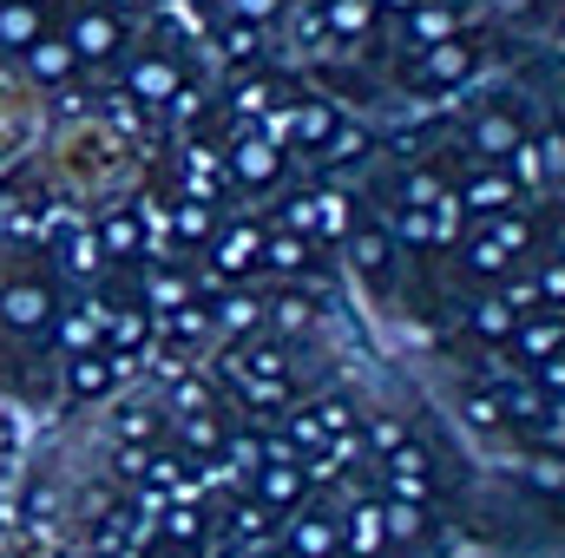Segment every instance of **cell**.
I'll return each mask as SVG.
<instances>
[{
	"mask_svg": "<svg viewBox=\"0 0 565 558\" xmlns=\"http://www.w3.org/2000/svg\"><path fill=\"white\" fill-rule=\"evenodd\" d=\"M119 375H132V355H99V348H79V355L66 362V388H73L79 401L113 395V382H119Z\"/></svg>",
	"mask_w": 565,
	"mask_h": 558,
	"instance_id": "obj_1",
	"label": "cell"
},
{
	"mask_svg": "<svg viewBox=\"0 0 565 558\" xmlns=\"http://www.w3.org/2000/svg\"><path fill=\"white\" fill-rule=\"evenodd\" d=\"M467 73H473V46H467L460 33H447V40L427 46V60L415 66V86H454V79H467Z\"/></svg>",
	"mask_w": 565,
	"mask_h": 558,
	"instance_id": "obj_2",
	"label": "cell"
},
{
	"mask_svg": "<svg viewBox=\"0 0 565 558\" xmlns=\"http://www.w3.org/2000/svg\"><path fill=\"white\" fill-rule=\"evenodd\" d=\"M454 204L473 211V217H493V211H513V204H520V184H513L507 171H480V178H467V191H460Z\"/></svg>",
	"mask_w": 565,
	"mask_h": 558,
	"instance_id": "obj_3",
	"label": "cell"
},
{
	"mask_svg": "<svg viewBox=\"0 0 565 558\" xmlns=\"http://www.w3.org/2000/svg\"><path fill=\"white\" fill-rule=\"evenodd\" d=\"M0 315H7L13 329H46V322H53V289H46V282H7Z\"/></svg>",
	"mask_w": 565,
	"mask_h": 558,
	"instance_id": "obj_4",
	"label": "cell"
},
{
	"mask_svg": "<svg viewBox=\"0 0 565 558\" xmlns=\"http://www.w3.org/2000/svg\"><path fill=\"white\" fill-rule=\"evenodd\" d=\"M257 250H264V230H257V224H237V230H224V237L211 244V270H217V277H244V270L257 264Z\"/></svg>",
	"mask_w": 565,
	"mask_h": 558,
	"instance_id": "obj_5",
	"label": "cell"
},
{
	"mask_svg": "<svg viewBox=\"0 0 565 558\" xmlns=\"http://www.w3.org/2000/svg\"><path fill=\"white\" fill-rule=\"evenodd\" d=\"M342 552V526L329 513H302L289 526V558H335Z\"/></svg>",
	"mask_w": 565,
	"mask_h": 558,
	"instance_id": "obj_6",
	"label": "cell"
},
{
	"mask_svg": "<svg viewBox=\"0 0 565 558\" xmlns=\"http://www.w3.org/2000/svg\"><path fill=\"white\" fill-rule=\"evenodd\" d=\"M231 171H237L244 184H257V191H264V184H277V178H282V151L270 139H244L237 151H231Z\"/></svg>",
	"mask_w": 565,
	"mask_h": 558,
	"instance_id": "obj_7",
	"label": "cell"
},
{
	"mask_svg": "<svg viewBox=\"0 0 565 558\" xmlns=\"http://www.w3.org/2000/svg\"><path fill=\"white\" fill-rule=\"evenodd\" d=\"M66 40H73L79 60H106V53H119V20L113 13H79Z\"/></svg>",
	"mask_w": 565,
	"mask_h": 558,
	"instance_id": "obj_8",
	"label": "cell"
},
{
	"mask_svg": "<svg viewBox=\"0 0 565 558\" xmlns=\"http://www.w3.org/2000/svg\"><path fill=\"white\" fill-rule=\"evenodd\" d=\"M26 66H33V79H46V86H60L73 66H79V53H73V40H53V33H40L33 46H26Z\"/></svg>",
	"mask_w": 565,
	"mask_h": 558,
	"instance_id": "obj_9",
	"label": "cell"
},
{
	"mask_svg": "<svg viewBox=\"0 0 565 558\" xmlns=\"http://www.w3.org/2000/svg\"><path fill=\"white\" fill-rule=\"evenodd\" d=\"M40 33H46V20H40V7H33V0H0V46L26 53Z\"/></svg>",
	"mask_w": 565,
	"mask_h": 558,
	"instance_id": "obj_10",
	"label": "cell"
},
{
	"mask_svg": "<svg viewBox=\"0 0 565 558\" xmlns=\"http://www.w3.org/2000/svg\"><path fill=\"white\" fill-rule=\"evenodd\" d=\"M454 33V7L447 0H415L408 7V40L415 46H434V40H447Z\"/></svg>",
	"mask_w": 565,
	"mask_h": 558,
	"instance_id": "obj_11",
	"label": "cell"
},
{
	"mask_svg": "<svg viewBox=\"0 0 565 558\" xmlns=\"http://www.w3.org/2000/svg\"><path fill=\"white\" fill-rule=\"evenodd\" d=\"M171 93H178V66H171V60H139V66H132V99L158 106V99H171Z\"/></svg>",
	"mask_w": 565,
	"mask_h": 558,
	"instance_id": "obj_12",
	"label": "cell"
},
{
	"mask_svg": "<svg viewBox=\"0 0 565 558\" xmlns=\"http://www.w3.org/2000/svg\"><path fill=\"white\" fill-rule=\"evenodd\" d=\"M178 440H184V453H217L224 447V420L211 408H191V415H178Z\"/></svg>",
	"mask_w": 565,
	"mask_h": 558,
	"instance_id": "obj_13",
	"label": "cell"
},
{
	"mask_svg": "<svg viewBox=\"0 0 565 558\" xmlns=\"http://www.w3.org/2000/svg\"><path fill=\"white\" fill-rule=\"evenodd\" d=\"M322 20H329V33H342V40H362V33L375 26V0H322Z\"/></svg>",
	"mask_w": 565,
	"mask_h": 558,
	"instance_id": "obj_14",
	"label": "cell"
},
{
	"mask_svg": "<svg viewBox=\"0 0 565 558\" xmlns=\"http://www.w3.org/2000/svg\"><path fill=\"white\" fill-rule=\"evenodd\" d=\"M473 144H480L487 158H507V151L520 144V119H513V112H480V119H473Z\"/></svg>",
	"mask_w": 565,
	"mask_h": 558,
	"instance_id": "obj_15",
	"label": "cell"
},
{
	"mask_svg": "<svg viewBox=\"0 0 565 558\" xmlns=\"http://www.w3.org/2000/svg\"><path fill=\"white\" fill-rule=\"evenodd\" d=\"M422 533H427V513H422V506H408V500H382V539L415 546Z\"/></svg>",
	"mask_w": 565,
	"mask_h": 558,
	"instance_id": "obj_16",
	"label": "cell"
},
{
	"mask_svg": "<svg viewBox=\"0 0 565 558\" xmlns=\"http://www.w3.org/2000/svg\"><path fill=\"white\" fill-rule=\"evenodd\" d=\"M513 348H520V362L553 355V348H559V315L546 309V322H513Z\"/></svg>",
	"mask_w": 565,
	"mask_h": 558,
	"instance_id": "obj_17",
	"label": "cell"
},
{
	"mask_svg": "<svg viewBox=\"0 0 565 558\" xmlns=\"http://www.w3.org/2000/svg\"><path fill=\"white\" fill-rule=\"evenodd\" d=\"M99 329L113 335V348H119V355H139L145 335H151V315H145V309H113V315H106Z\"/></svg>",
	"mask_w": 565,
	"mask_h": 558,
	"instance_id": "obj_18",
	"label": "cell"
},
{
	"mask_svg": "<svg viewBox=\"0 0 565 558\" xmlns=\"http://www.w3.org/2000/svg\"><path fill=\"white\" fill-rule=\"evenodd\" d=\"M316 230H322V237H349V230H355V197L316 191Z\"/></svg>",
	"mask_w": 565,
	"mask_h": 558,
	"instance_id": "obj_19",
	"label": "cell"
},
{
	"mask_svg": "<svg viewBox=\"0 0 565 558\" xmlns=\"http://www.w3.org/2000/svg\"><path fill=\"white\" fill-rule=\"evenodd\" d=\"M349 546H355V558H382V506H355L349 513Z\"/></svg>",
	"mask_w": 565,
	"mask_h": 558,
	"instance_id": "obj_20",
	"label": "cell"
},
{
	"mask_svg": "<svg viewBox=\"0 0 565 558\" xmlns=\"http://www.w3.org/2000/svg\"><path fill=\"white\" fill-rule=\"evenodd\" d=\"M270 270H282V277H302L309 270V250H302V237L296 230H282V237H264V250H257Z\"/></svg>",
	"mask_w": 565,
	"mask_h": 558,
	"instance_id": "obj_21",
	"label": "cell"
},
{
	"mask_svg": "<svg viewBox=\"0 0 565 558\" xmlns=\"http://www.w3.org/2000/svg\"><path fill=\"white\" fill-rule=\"evenodd\" d=\"M211 322H217L224 335H250V329L264 322V302H257V296H231V302H224V309H217Z\"/></svg>",
	"mask_w": 565,
	"mask_h": 558,
	"instance_id": "obj_22",
	"label": "cell"
},
{
	"mask_svg": "<svg viewBox=\"0 0 565 558\" xmlns=\"http://www.w3.org/2000/svg\"><path fill=\"white\" fill-rule=\"evenodd\" d=\"M467 270H473V277H507V270H513V257H507V250L480 230V237L467 244Z\"/></svg>",
	"mask_w": 565,
	"mask_h": 558,
	"instance_id": "obj_23",
	"label": "cell"
},
{
	"mask_svg": "<svg viewBox=\"0 0 565 558\" xmlns=\"http://www.w3.org/2000/svg\"><path fill=\"white\" fill-rule=\"evenodd\" d=\"M513 322H520V315L507 309V296H500V302H480V309L467 315V329H473V335H487V342H500V335H513Z\"/></svg>",
	"mask_w": 565,
	"mask_h": 558,
	"instance_id": "obj_24",
	"label": "cell"
},
{
	"mask_svg": "<svg viewBox=\"0 0 565 558\" xmlns=\"http://www.w3.org/2000/svg\"><path fill=\"white\" fill-rule=\"evenodd\" d=\"M145 296H151V309H178V302H191V282L178 277V270H151Z\"/></svg>",
	"mask_w": 565,
	"mask_h": 558,
	"instance_id": "obj_25",
	"label": "cell"
},
{
	"mask_svg": "<svg viewBox=\"0 0 565 558\" xmlns=\"http://www.w3.org/2000/svg\"><path fill=\"white\" fill-rule=\"evenodd\" d=\"M500 408H507V415H513V420H526V427H540V420L553 415L559 401H540L533 388H507V395H500Z\"/></svg>",
	"mask_w": 565,
	"mask_h": 558,
	"instance_id": "obj_26",
	"label": "cell"
},
{
	"mask_svg": "<svg viewBox=\"0 0 565 558\" xmlns=\"http://www.w3.org/2000/svg\"><path fill=\"white\" fill-rule=\"evenodd\" d=\"M487 237H493V244H500L507 257H520V250L533 244V230H526L520 217H507V211H493V217H487Z\"/></svg>",
	"mask_w": 565,
	"mask_h": 558,
	"instance_id": "obj_27",
	"label": "cell"
},
{
	"mask_svg": "<svg viewBox=\"0 0 565 558\" xmlns=\"http://www.w3.org/2000/svg\"><path fill=\"white\" fill-rule=\"evenodd\" d=\"M224 447H231V466H224V473H257V466H264V453H270L257 433H224Z\"/></svg>",
	"mask_w": 565,
	"mask_h": 558,
	"instance_id": "obj_28",
	"label": "cell"
},
{
	"mask_svg": "<svg viewBox=\"0 0 565 558\" xmlns=\"http://www.w3.org/2000/svg\"><path fill=\"white\" fill-rule=\"evenodd\" d=\"M362 151H369V132L362 126H329V151H322L329 164H355Z\"/></svg>",
	"mask_w": 565,
	"mask_h": 558,
	"instance_id": "obj_29",
	"label": "cell"
},
{
	"mask_svg": "<svg viewBox=\"0 0 565 558\" xmlns=\"http://www.w3.org/2000/svg\"><path fill=\"white\" fill-rule=\"evenodd\" d=\"M99 264H106V257H99V237H73V250H66V257H60V270H66V277H99Z\"/></svg>",
	"mask_w": 565,
	"mask_h": 558,
	"instance_id": "obj_30",
	"label": "cell"
},
{
	"mask_svg": "<svg viewBox=\"0 0 565 558\" xmlns=\"http://www.w3.org/2000/svg\"><path fill=\"white\" fill-rule=\"evenodd\" d=\"M349 250L362 270H388V237L382 230H349Z\"/></svg>",
	"mask_w": 565,
	"mask_h": 558,
	"instance_id": "obj_31",
	"label": "cell"
},
{
	"mask_svg": "<svg viewBox=\"0 0 565 558\" xmlns=\"http://www.w3.org/2000/svg\"><path fill=\"white\" fill-rule=\"evenodd\" d=\"M164 329L191 342V335H204V329H211V309H204V302H178V309H164Z\"/></svg>",
	"mask_w": 565,
	"mask_h": 558,
	"instance_id": "obj_32",
	"label": "cell"
},
{
	"mask_svg": "<svg viewBox=\"0 0 565 558\" xmlns=\"http://www.w3.org/2000/svg\"><path fill=\"white\" fill-rule=\"evenodd\" d=\"M164 539H171V546H198V539H204V513H198V506H171Z\"/></svg>",
	"mask_w": 565,
	"mask_h": 558,
	"instance_id": "obj_33",
	"label": "cell"
},
{
	"mask_svg": "<svg viewBox=\"0 0 565 558\" xmlns=\"http://www.w3.org/2000/svg\"><path fill=\"white\" fill-rule=\"evenodd\" d=\"M99 250H119V257H132V250H139V224H132V217H106V230H99Z\"/></svg>",
	"mask_w": 565,
	"mask_h": 558,
	"instance_id": "obj_34",
	"label": "cell"
},
{
	"mask_svg": "<svg viewBox=\"0 0 565 558\" xmlns=\"http://www.w3.org/2000/svg\"><path fill=\"white\" fill-rule=\"evenodd\" d=\"M467 420H473V427H487V433H493V427H500V420H507V408H500V395H493V388H473V395H467Z\"/></svg>",
	"mask_w": 565,
	"mask_h": 558,
	"instance_id": "obj_35",
	"label": "cell"
},
{
	"mask_svg": "<svg viewBox=\"0 0 565 558\" xmlns=\"http://www.w3.org/2000/svg\"><path fill=\"white\" fill-rule=\"evenodd\" d=\"M329 126H335V112H329V106H302V112H296V139H302V144H322V139H329Z\"/></svg>",
	"mask_w": 565,
	"mask_h": 558,
	"instance_id": "obj_36",
	"label": "cell"
},
{
	"mask_svg": "<svg viewBox=\"0 0 565 558\" xmlns=\"http://www.w3.org/2000/svg\"><path fill=\"white\" fill-rule=\"evenodd\" d=\"M224 60H237V66L257 60V26H250V20H237V26L224 33Z\"/></svg>",
	"mask_w": 565,
	"mask_h": 558,
	"instance_id": "obj_37",
	"label": "cell"
},
{
	"mask_svg": "<svg viewBox=\"0 0 565 558\" xmlns=\"http://www.w3.org/2000/svg\"><path fill=\"white\" fill-rule=\"evenodd\" d=\"M309 415H316L322 433H349V427H355V408H349V401H309Z\"/></svg>",
	"mask_w": 565,
	"mask_h": 558,
	"instance_id": "obj_38",
	"label": "cell"
},
{
	"mask_svg": "<svg viewBox=\"0 0 565 558\" xmlns=\"http://www.w3.org/2000/svg\"><path fill=\"white\" fill-rule=\"evenodd\" d=\"M264 309H270V329H282V335L309 322V302H302V296H282V302H264Z\"/></svg>",
	"mask_w": 565,
	"mask_h": 558,
	"instance_id": "obj_39",
	"label": "cell"
},
{
	"mask_svg": "<svg viewBox=\"0 0 565 558\" xmlns=\"http://www.w3.org/2000/svg\"><path fill=\"white\" fill-rule=\"evenodd\" d=\"M93 335H99V322H93V315H66V322H60V348H73V355H79V348H93Z\"/></svg>",
	"mask_w": 565,
	"mask_h": 558,
	"instance_id": "obj_40",
	"label": "cell"
},
{
	"mask_svg": "<svg viewBox=\"0 0 565 558\" xmlns=\"http://www.w3.org/2000/svg\"><path fill=\"white\" fill-rule=\"evenodd\" d=\"M231 533H237V539H264V533H270V506H257V500H250V506H237Z\"/></svg>",
	"mask_w": 565,
	"mask_h": 558,
	"instance_id": "obj_41",
	"label": "cell"
},
{
	"mask_svg": "<svg viewBox=\"0 0 565 558\" xmlns=\"http://www.w3.org/2000/svg\"><path fill=\"white\" fill-rule=\"evenodd\" d=\"M427 493H434V486H427V473H388V500H408V506H422Z\"/></svg>",
	"mask_w": 565,
	"mask_h": 558,
	"instance_id": "obj_42",
	"label": "cell"
},
{
	"mask_svg": "<svg viewBox=\"0 0 565 558\" xmlns=\"http://www.w3.org/2000/svg\"><path fill=\"white\" fill-rule=\"evenodd\" d=\"M151 427H158V420H151V408H126V415H119V440L145 447V440H151Z\"/></svg>",
	"mask_w": 565,
	"mask_h": 558,
	"instance_id": "obj_43",
	"label": "cell"
},
{
	"mask_svg": "<svg viewBox=\"0 0 565 558\" xmlns=\"http://www.w3.org/2000/svg\"><path fill=\"white\" fill-rule=\"evenodd\" d=\"M270 106H277V86H270V79H250V86L237 93V112H270Z\"/></svg>",
	"mask_w": 565,
	"mask_h": 558,
	"instance_id": "obj_44",
	"label": "cell"
},
{
	"mask_svg": "<svg viewBox=\"0 0 565 558\" xmlns=\"http://www.w3.org/2000/svg\"><path fill=\"white\" fill-rule=\"evenodd\" d=\"M322 440H329V433L316 427V415H309V408H296V420H289V447H322Z\"/></svg>",
	"mask_w": 565,
	"mask_h": 558,
	"instance_id": "obj_45",
	"label": "cell"
},
{
	"mask_svg": "<svg viewBox=\"0 0 565 558\" xmlns=\"http://www.w3.org/2000/svg\"><path fill=\"white\" fill-rule=\"evenodd\" d=\"M440 197H447V191H440V178H434V171H415V178H408V204H440Z\"/></svg>",
	"mask_w": 565,
	"mask_h": 558,
	"instance_id": "obj_46",
	"label": "cell"
},
{
	"mask_svg": "<svg viewBox=\"0 0 565 558\" xmlns=\"http://www.w3.org/2000/svg\"><path fill=\"white\" fill-rule=\"evenodd\" d=\"M231 13H237V20H250V26H264V20H277V13H282V0H231Z\"/></svg>",
	"mask_w": 565,
	"mask_h": 558,
	"instance_id": "obj_47",
	"label": "cell"
},
{
	"mask_svg": "<svg viewBox=\"0 0 565 558\" xmlns=\"http://www.w3.org/2000/svg\"><path fill=\"white\" fill-rule=\"evenodd\" d=\"M244 368H250V375H282V348H270V342H257V348L244 355Z\"/></svg>",
	"mask_w": 565,
	"mask_h": 558,
	"instance_id": "obj_48",
	"label": "cell"
},
{
	"mask_svg": "<svg viewBox=\"0 0 565 558\" xmlns=\"http://www.w3.org/2000/svg\"><path fill=\"white\" fill-rule=\"evenodd\" d=\"M178 237H211V211L204 204H184L178 211Z\"/></svg>",
	"mask_w": 565,
	"mask_h": 558,
	"instance_id": "obj_49",
	"label": "cell"
},
{
	"mask_svg": "<svg viewBox=\"0 0 565 558\" xmlns=\"http://www.w3.org/2000/svg\"><path fill=\"white\" fill-rule=\"evenodd\" d=\"M282 224H289V230H316V197H289Z\"/></svg>",
	"mask_w": 565,
	"mask_h": 558,
	"instance_id": "obj_50",
	"label": "cell"
},
{
	"mask_svg": "<svg viewBox=\"0 0 565 558\" xmlns=\"http://www.w3.org/2000/svg\"><path fill=\"white\" fill-rule=\"evenodd\" d=\"M26 230V204L20 197H0V237H20Z\"/></svg>",
	"mask_w": 565,
	"mask_h": 558,
	"instance_id": "obj_51",
	"label": "cell"
},
{
	"mask_svg": "<svg viewBox=\"0 0 565 558\" xmlns=\"http://www.w3.org/2000/svg\"><path fill=\"white\" fill-rule=\"evenodd\" d=\"M388 473H427V453L402 440V447H395V460H388Z\"/></svg>",
	"mask_w": 565,
	"mask_h": 558,
	"instance_id": "obj_52",
	"label": "cell"
},
{
	"mask_svg": "<svg viewBox=\"0 0 565 558\" xmlns=\"http://www.w3.org/2000/svg\"><path fill=\"white\" fill-rule=\"evenodd\" d=\"M171 408H178V415H191V408H204V388H198V382H178V395H171Z\"/></svg>",
	"mask_w": 565,
	"mask_h": 558,
	"instance_id": "obj_53",
	"label": "cell"
},
{
	"mask_svg": "<svg viewBox=\"0 0 565 558\" xmlns=\"http://www.w3.org/2000/svg\"><path fill=\"white\" fill-rule=\"evenodd\" d=\"M369 440H375V447H388V453H395V447H402V440H408V433H402V427H395V420H375V433H369Z\"/></svg>",
	"mask_w": 565,
	"mask_h": 558,
	"instance_id": "obj_54",
	"label": "cell"
},
{
	"mask_svg": "<svg viewBox=\"0 0 565 558\" xmlns=\"http://www.w3.org/2000/svg\"><path fill=\"white\" fill-rule=\"evenodd\" d=\"M493 7H500V13H526L533 0H493Z\"/></svg>",
	"mask_w": 565,
	"mask_h": 558,
	"instance_id": "obj_55",
	"label": "cell"
}]
</instances>
